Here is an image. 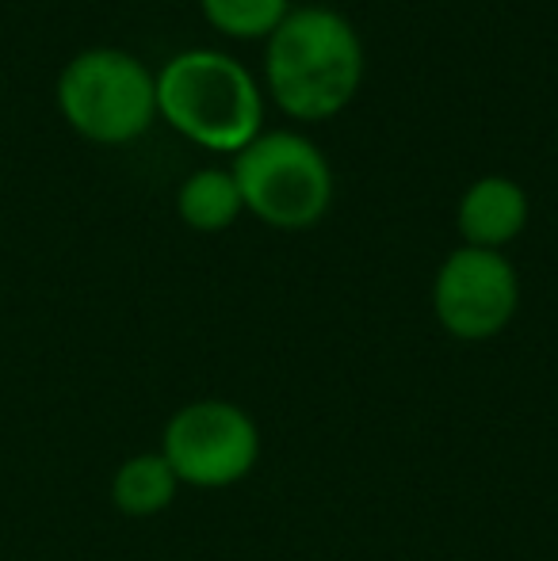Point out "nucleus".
<instances>
[{"instance_id":"5","label":"nucleus","mask_w":558,"mask_h":561,"mask_svg":"<svg viewBox=\"0 0 558 561\" xmlns=\"http://www.w3.org/2000/svg\"><path fill=\"white\" fill-rule=\"evenodd\" d=\"M161 458L180 485L226 489L246 481L261 462V428L241 405L223 398L187 401L164 421Z\"/></svg>"},{"instance_id":"9","label":"nucleus","mask_w":558,"mask_h":561,"mask_svg":"<svg viewBox=\"0 0 558 561\" xmlns=\"http://www.w3.org/2000/svg\"><path fill=\"white\" fill-rule=\"evenodd\" d=\"M180 493V481L172 473V466L161 458V450H141L130 455L127 462H119L112 478V504L123 516H157L164 512Z\"/></svg>"},{"instance_id":"3","label":"nucleus","mask_w":558,"mask_h":561,"mask_svg":"<svg viewBox=\"0 0 558 561\" xmlns=\"http://www.w3.org/2000/svg\"><path fill=\"white\" fill-rule=\"evenodd\" d=\"M54 100L69 130L92 146L119 149L153 126L157 77L123 46H89L61 66Z\"/></svg>"},{"instance_id":"1","label":"nucleus","mask_w":558,"mask_h":561,"mask_svg":"<svg viewBox=\"0 0 558 561\" xmlns=\"http://www.w3.org/2000/svg\"><path fill=\"white\" fill-rule=\"evenodd\" d=\"M264 84L280 112L298 123H326L356 100L364 84V43L349 15L333 8H291L269 35Z\"/></svg>"},{"instance_id":"6","label":"nucleus","mask_w":558,"mask_h":561,"mask_svg":"<svg viewBox=\"0 0 558 561\" xmlns=\"http://www.w3.org/2000/svg\"><path fill=\"white\" fill-rule=\"evenodd\" d=\"M521 306V279L505 252L459 244L432 279V313L447 336L482 344L505 333Z\"/></svg>"},{"instance_id":"10","label":"nucleus","mask_w":558,"mask_h":561,"mask_svg":"<svg viewBox=\"0 0 558 561\" xmlns=\"http://www.w3.org/2000/svg\"><path fill=\"white\" fill-rule=\"evenodd\" d=\"M200 12L226 38H269L287 20L291 0H200Z\"/></svg>"},{"instance_id":"4","label":"nucleus","mask_w":558,"mask_h":561,"mask_svg":"<svg viewBox=\"0 0 558 561\" xmlns=\"http://www.w3.org/2000/svg\"><path fill=\"white\" fill-rule=\"evenodd\" d=\"M241 203L272 229H310L333 203V169L310 138L261 130L230 164Z\"/></svg>"},{"instance_id":"8","label":"nucleus","mask_w":558,"mask_h":561,"mask_svg":"<svg viewBox=\"0 0 558 561\" xmlns=\"http://www.w3.org/2000/svg\"><path fill=\"white\" fill-rule=\"evenodd\" d=\"M180 222L195 233H223L246 215L238 180L230 169H200L180 184L176 192Z\"/></svg>"},{"instance_id":"7","label":"nucleus","mask_w":558,"mask_h":561,"mask_svg":"<svg viewBox=\"0 0 558 561\" xmlns=\"http://www.w3.org/2000/svg\"><path fill=\"white\" fill-rule=\"evenodd\" d=\"M532 215L528 192L509 176H482L463 192L455 226H459L463 244L470 249L501 252L524 233Z\"/></svg>"},{"instance_id":"2","label":"nucleus","mask_w":558,"mask_h":561,"mask_svg":"<svg viewBox=\"0 0 558 561\" xmlns=\"http://www.w3.org/2000/svg\"><path fill=\"white\" fill-rule=\"evenodd\" d=\"M157 118L215 153H241L264 126V96L238 58L180 50L157 69Z\"/></svg>"}]
</instances>
